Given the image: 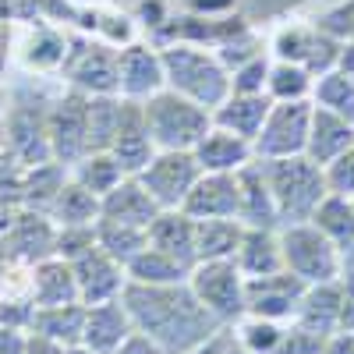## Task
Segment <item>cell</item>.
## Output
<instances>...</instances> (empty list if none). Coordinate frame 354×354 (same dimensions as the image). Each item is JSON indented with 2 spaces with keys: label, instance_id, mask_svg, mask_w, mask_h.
Returning a JSON list of instances; mask_svg holds the SVG:
<instances>
[{
  "label": "cell",
  "instance_id": "5",
  "mask_svg": "<svg viewBox=\"0 0 354 354\" xmlns=\"http://www.w3.org/2000/svg\"><path fill=\"white\" fill-rule=\"evenodd\" d=\"M280 252H283V270L294 273L298 280H305L308 287L340 280V273H344L340 248L312 220L280 227Z\"/></svg>",
  "mask_w": 354,
  "mask_h": 354
},
{
  "label": "cell",
  "instance_id": "23",
  "mask_svg": "<svg viewBox=\"0 0 354 354\" xmlns=\"http://www.w3.org/2000/svg\"><path fill=\"white\" fill-rule=\"evenodd\" d=\"M340 301H344L340 280L312 283V287H305L301 301H298V312H294L290 322H298V326H305L319 337H333L340 330Z\"/></svg>",
  "mask_w": 354,
  "mask_h": 354
},
{
  "label": "cell",
  "instance_id": "56",
  "mask_svg": "<svg viewBox=\"0 0 354 354\" xmlns=\"http://www.w3.org/2000/svg\"><path fill=\"white\" fill-rule=\"evenodd\" d=\"M220 354H252V351H245L238 340L230 337V330H227V337H223V347H220Z\"/></svg>",
  "mask_w": 354,
  "mask_h": 354
},
{
  "label": "cell",
  "instance_id": "47",
  "mask_svg": "<svg viewBox=\"0 0 354 354\" xmlns=\"http://www.w3.org/2000/svg\"><path fill=\"white\" fill-rule=\"evenodd\" d=\"M326 185L333 195H347L354 198V145L347 153H340L330 167H326Z\"/></svg>",
  "mask_w": 354,
  "mask_h": 354
},
{
  "label": "cell",
  "instance_id": "48",
  "mask_svg": "<svg viewBox=\"0 0 354 354\" xmlns=\"http://www.w3.org/2000/svg\"><path fill=\"white\" fill-rule=\"evenodd\" d=\"M110 354H167L156 340H149V337H145V333H138V330H131L121 344H117Z\"/></svg>",
  "mask_w": 354,
  "mask_h": 354
},
{
  "label": "cell",
  "instance_id": "9",
  "mask_svg": "<svg viewBox=\"0 0 354 354\" xmlns=\"http://www.w3.org/2000/svg\"><path fill=\"white\" fill-rule=\"evenodd\" d=\"M61 75L85 96H117V46L96 36H71Z\"/></svg>",
  "mask_w": 354,
  "mask_h": 354
},
{
  "label": "cell",
  "instance_id": "12",
  "mask_svg": "<svg viewBox=\"0 0 354 354\" xmlns=\"http://www.w3.org/2000/svg\"><path fill=\"white\" fill-rule=\"evenodd\" d=\"M85 93L68 88L61 100H53L46 110V135H50V153L53 163L75 167L82 156H88V124H85Z\"/></svg>",
  "mask_w": 354,
  "mask_h": 354
},
{
  "label": "cell",
  "instance_id": "4",
  "mask_svg": "<svg viewBox=\"0 0 354 354\" xmlns=\"http://www.w3.org/2000/svg\"><path fill=\"white\" fill-rule=\"evenodd\" d=\"M142 113L156 149H195L202 135L213 128V110L192 103L174 88H160L149 100H142Z\"/></svg>",
  "mask_w": 354,
  "mask_h": 354
},
{
  "label": "cell",
  "instance_id": "43",
  "mask_svg": "<svg viewBox=\"0 0 354 354\" xmlns=\"http://www.w3.org/2000/svg\"><path fill=\"white\" fill-rule=\"evenodd\" d=\"M270 64H273V57H270V53H259V57H252L248 64L234 68V71H230V93H248V96L266 93V78H270Z\"/></svg>",
  "mask_w": 354,
  "mask_h": 354
},
{
  "label": "cell",
  "instance_id": "30",
  "mask_svg": "<svg viewBox=\"0 0 354 354\" xmlns=\"http://www.w3.org/2000/svg\"><path fill=\"white\" fill-rule=\"evenodd\" d=\"M100 195H93L82 181H75V177L68 174V181L57 188V195L50 198L46 205V216L57 223V227H78V223H96L100 220Z\"/></svg>",
  "mask_w": 354,
  "mask_h": 354
},
{
  "label": "cell",
  "instance_id": "46",
  "mask_svg": "<svg viewBox=\"0 0 354 354\" xmlns=\"http://www.w3.org/2000/svg\"><path fill=\"white\" fill-rule=\"evenodd\" d=\"M322 347H326V337L298 326V322H287L283 337H280V347L273 354H322Z\"/></svg>",
  "mask_w": 354,
  "mask_h": 354
},
{
  "label": "cell",
  "instance_id": "42",
  "mask_svg": "<svg viewBox=\"0 0 354 354\" xmlns=\"http://www.w3.org/2000/svg\"><path fill=\"white\" fill-rule=\"evenodd\" d=\"M96 248V223H78V227H57V245L53 255H61L68 262L82 259L85 252Z\"/></svg>",
  "mask_w": 354,
  "mask_h": 354
},
{
  "label": "cell",
  "instance_id": "3",
  "mask_svg": "<svg viewBox=\"0 0 354 354\" xmlns=\"http://www.w3.org/2000/svg\"><path fill=\"white\" fill-rule=\"evenodd\" d=\"M266 170V181L273 188L280 227L287 223H308L319 202L330 195L326 167L312 163L308 156H287V160H259Z\"/></svg>",
  "mask_w": 354,
  "mask_h": 354
},
{
  "label": "cell",
  "instance_id": "13",
  "mask_svg": "<svg viewBox=\"0 0 354 354\" xmlns=\"http://www.w3.org/2000/svg\"><path fill=\"white\" fill-rule=\"evenodd\" d=\"M160 88H167V75H163V57L156 43L131 39L128 46L117 50V96L142 103Z\"/></svg>",
  "mask_w": 354,
  "mask_h": 354
},
{
  "label": "cell",
  "instance_id": "55",
  "mask_svg": "<svg viewBox=\"0 0 354 354\" xmlns=\"http://www.w3.org/2000/svg\"><path fill=\"white\" fill-rule=\"evenodd\" d=\"M223 337H227V330H223L220 337H213V340H205V344L192 347V351H181V354H220V347H223Z\"/></svg>",
  "mask_w": 354,
  "mask_h": 354
},
{
  "label": "cell",
  "instance_id": "34",
  "mask_svg": "<svg viewBox=\"0 0 354 354\" xmlns=\"http://www.w3.org/2000/svg\"><path fill=\"white\" fill-rule=\"evenodd\" d=\"M124 96H88L85 100V124H88V153L110 149V142L121 128Z\"/></svg>",
  "mask_w": 354,
  "mask_h": 354
},
{
  "label": "cell",
  "instance_id": "6",
  "mask_svg": "<svg viewBox=\"0 0 354 354\" xmlns=\"http://www.w3.org/2000/svg\"><path fill=\"white\" fill-rule=\"evenodd\" d=\"M270 57L287 64H301L315 78L337 68L340 57V39L330 32H322L315 21H298V18H283L277 25V32L270 36Z\"/></svg>",
  "mask_w": 354,
  "mask_h": 354
},
{
  "label": "cell",
  "instance_id": "40",
  "mask_svg": "<svg viewBox=\"0 0 354 354\" xmlns=\"http://www.w3.org/2000/svg\"><path fill=\"white\" fill-rule=\"evenodd\" d=\"M312 103L340 113L344 121L354 124V78H347L337 68L326 71V75H319L315 78V88H312Z\"/></svg>",
  "mask_w": 354,
  "mask_h": 354
},
{
  "label": "cell",
  "instance_id": "8",
  "mask_svg": "<svg viewBox=\"0 0 354 354\" xmlns=\"http://www.w3.org/2000/svg\"><path fill=\"white\" fill-rule=\"evenodd\" d=\"M188 287L195 298L209 308L223 326L238 322L245 315V273L238 270L234 259H213V262H195Z\"/></svg>",
  "mask_w": 354,
  "mask_h": 354
},
{
  "label": "cell",
  "instance_id": "54",
  "mask_svg": "<svg viewBox=\"0 0 354 354\" xmlns=\"http://www.w3.org/2000/svg\"><path fill=\"white\" fill-rule=\"evenodd\" d=\"M337 71H344L347 78H354V39L340 43V57H337Z\"/></svg>",
  "mask_w": 354,
  "mask_h": 354
},
{
  "label": "cell",
  "instance_id": "59",
  "mask_svg": "<svg viewBox=\"0 0 354 354\" xmlns=\"http://www.w3.org/2000/svg\"><path fill=\"white\" fill-rule=\"evenodd\" d=\"M347 270L354 273V245H351V248L344 252V273H347Z\"/></svg>",
  "mask_w": 354,
  "mask_h": 354
},
{
  "label": "cell",
  "instance_id": "10",
  "mask_svg": "<svg viewBox=\"0 0 354 354\" xmlns=\"http://www.w3.org/2000/svg\"><path fill=\"white\" fill-rule=\"evenodd\" d=\"M198 174H202V167L192 149H156V156L135 177L153 195L160 209H181L192 185L198 181Z\"/></svg>",
  "mask_w": 354,
  "mask_h": 354
},
{
  "label": "cell",
  "instance_id": "45",
  "mask_svg": "<svg viewBox=\"0 0 354 354\" xmlns=\"http://www.w3.org/2000/svg\"><path fill=\"white\" fill-rule=\"evenodd\" d=\"M308 0H241L238 11L245 15V21L259 25V21H277V18H290V11H298Z\"/></svg>",
  "mask_w": 354,
  "mask_h": 354
},
{
  "label": "cell",
  "instance_id": "24",
  "mask_svg": "<svg viewBox=\"0 0 354 354\" xmlns=\"http://www.w3.org/2000/svg\"><path fill=\"white\" fill-rule=\"evenodd\" d=\"M131 315L124 308V301H103V305H85V330H82V344L93 347L96 354H110L131 333Z\"/></svg>",
  "mask_w": 354,
  "mask_h": 354
},
{
  "label": "cell",
  "instance_id": "17",
  "mask_svg": "<svg viewBox=\"0 0 354 354\" xmlns=\"http://www.w3.org/2000/svg\"><path fill=\"white\" fill-rule=\"evenodd\" d=\"M75 270V283H78V301L82 305H103V301H117L121 290L128 283L124 266L113 255H106L100 245L93 252H85L82 259L71 262Z\"/></svg>",
  "mask_w": 354,
  "mask_h": 354
},
{
  "label": "cell",
  "instance_id": "2",
  "mask_svg": "<svg viewBox=\"0 0 354 354\" xmlns=\"http://www.w3.org/2000/svg\"><path fill=\"white\" fill-rule=\"evenodd\" d=\"M160 57H163L167 88L188 96L192 103L216 110L230 96V71L220 64V57L209 46L174 39L160 46Z\"/></svg>",
  "mask_w": 354,
  "mask_h": 354
},
{
  "label": "cell",
  "instance_id": "60",
  "mask_svg": "<svg viewBox=\"0 0 354 354\" xmlns=\"http://www.w3.org/2000/svg\"><path fill=\"white\" fill-rule=\"evenodd\" d=\"M0 106H4V88H0Z\"/></svg>",
  "mask_w": 354,
  "mask_h": 354
},
{
  "label": "cell",
  "instance_id": "38",
  "mask_svg": "<svg viewBox=\"0 0 354 354\" xmlns=\"http://www.w3.org/2000/svg\"><path fill=\"white\" fill-rule=\"evenodd\" d=\"M315 88V75L305 71L301 64H287V61H273L270 64V78H266V96L273 103H290V100H312Z\"/></svg>",
  "mask_w": 354,
  "mask_h": 354
},
{
  "label": "cell",
  "instance_id": "49",
  "mask_svg": "<svg viewBox=\"0 0 354 354\" xmlns=\"http://www.w3.org/2000/svg\"><path fill=\"white\" fill-rule=\"evenodd\" d=\"M25 344H28V330L25 326L0 322V354H25Z\"/></svg>",
  "mask_w": 354,
  "mask_h": 354
},
{
  "label": "cell",
  "instance_id": "37",
  "mask_svg": "<svg viewBox=\"0 0 354 354\" xmlns=\"http://www.w3.org/2000/svg\"><path fill=\"white\" fill-rule=\"evenodd\" d=\"M71 177L75 181H82L93 195H110L117 185L124 181V167L117 163V156L110 153V149H103V153H88V156H82L75 167H71Z\"/></svg>",
  "mask_w": 354,
  "mask_h": 354
},
{
  "label": "cell",
  "instance_id": "53",
  "mask_svg": "<svg viewBox=\"0 0 354 354\" xmlns=\"http://www.w3.org/2000/svg\"><path fill=\"white\" fill-rule=\"evenodd\" d=\"M11 64V21H0V78Z\"/></svg>",
  "mask_w": 354,
  "mask_h": 354
},
{
  "label": "cell",
  "instance_id": "51",
  "mask_svg": "<svg viewBox=\"0 0 354 354\" xmlns=\"http://www.w3.org/2000/svg\"><path fill=\"white\" fill-rule=\"evenodd\" d=\"M25 354H64V344H57L43 333H32L28 330V344H25Z\"/></svg>",
  "mask_w": 354,
  "mask_h": 354
},
{
  "label": "cell",
  "instance_id": "22",
  "mask_svg": "<svg viewBox=\"0 0 354 354\" xmlns=\"http://www.w3.org/2000/svg\"><path fill=\"white\" fill-rule=\"evenodd\" d=\"M354 145V124L344 121L340 113L326 106H312V128H308V145L305 156L319 167H330L340 153H347Z\"/></svg>",
  "mask_w": 354,
  "mask_h": 354
},
{
  "label": "cell",
  "instance_id": "19",
  "mask_svg": "<svg viewBox=\"0 0 354 354\" xmlns=\"http://www.w3.org/2000/svg\"><path fill=\"white\" fill-rule=\"evenodd\" d=\"M238 220L245 227H262V230H280V213L273 188L266 181V170L259 160L238 170Z\"/></svg>",
  "mask_w": 354,
  "mask_h": 354
},
{
  "label": "cell",
  "instance_id": "27",
  "mask_svg": "<svg viewBox=\"0 0 354 354\" xmlns=\"http://www.w3.org/2000/svg\"><path fill=\"white\" fill-rule=\"evenodd\" d=\"M238 270L245 273V280L255 277H270L283 270V252H280V230H262V227H245L241 245H238Z\"/></svg>",
  "mask_w": 354,
  "mask_h": 354
},
{
  "label": "cell",
  "instance_id": "33",
  "mask_svg": "<svg viewBox=\"0 0 354 354\" xmlns=\"http://www.w3.org/2000/svg\"><path fill=\"white\" fill-rule=\"evenodd\" d=\"M245 223L241 220H195V259H234L241 245Z\"/></svg>",
  "mask_w": 354,
  "mask_h": 354
},
{
  "label": "cell",
  "instance_id": "57",
  "mask_svg": "<svg viewBox=\"0 0 354 354\" xmlns=\"http://www.w3.org/2000/svg\"><path fill=\"white\" fill-rule=\"evenodd\" d=\"M15 18V8H11V0H0V21H11Z\"/></svg>",
  "mask_w": 354,
  "mask_h": 354
},
{
  "label": "cell",
  "instance_id": "32",
  "mask_svg": "<svg viewBox=\"0 0 354 354\" xmlns=\"http://www.w3.org/2000/svg\"><path fill=\"white\" fill-rule=\"evenodd\" d=\"M124 273H128L131 283H153V287H160V283H185L192 277V266L177 262L174 255H167V252H160L153 245H145L124 266Z\"/></svg>",
  "mask_w": 354,
  "mask_h": 354
},
{
  "label": "cell",
  "instance_id": "41",
  "mask_svg": "<svg viewBox=\"0 0 354 354\" xmlns=\"http://www.w3.org/2000/svg\"><path fill=\"white\" fill-rule=\"evenodd\" d=\"M213 53L220 57V64H223L227 71H234V68L248 64L252 57L270 53V50H266V39L255 32V25H245V28H238L234 36H227L223 43H216V46H213Z\"/></svg>",
  "mask_w": 354,
  "mask_h": 354
},
{
  "label": "cell",
  "instance_id": "61",
  "mask_svg": "<svg viewBox=\"0 0 354 354\" xmlns=\"http://www.w3.org/2000/svg\"><path fill=\"white\" fill-rule=\"evenodd\" d=\"M131 4H135V0H131Z\"/></svg>",
  "mask_w": 354,
  "mask_h": 354
},
{
  "label": "cell",
  "instance_id": "35",
  "mask_svg": "<svg viewBox=\"0 0 354 354\" xmlns=\"http://www.w3.org/2000/svg\"><path fill=\"white\" fill-rule=\"evenodd\" d=\"M312 223L326 234V238L340 248V255L354 245V198L347 195H326L319 202V209L312 213Z\"/></svg>",
  "mask_w": 354,
  "mask_h": 354
},
{
  "label": "cell",
  "instance_id": "39",
  "mask_svg": "<svg viewBox=\"0 0 354 354\" xmlns=\"http://www.w3.org/2000/svg\"><path fill=\"white\" fill-rule=\"evenodd\" d=\"M283 326L287 322H277V319H262V315H252L245 312L238 322H230V337L238 340L245 351L252 354H273L280 347V337H283Z\"/></svg>",
  "mask_w": 354,
  "mask_h": 354
},
{
  "label": "cell",
  "instance_id": "44",
  "mask_svg": "<svg viewBox=\"0 0 354 354\" xmlns=\"http://www.w3.org/2000/svg\"><path fill=\"white\" fill-rule=\"evenodd\" d=\"M322 32H330L333 39H354V0H337L322 11L319 18H312Z\"/></svg>",
  "mask_w": 354,
  "mask_h": 354
},
{
  "label": "cell",
  "instance_id": "1",
  "mask_svg": "<svg viewBox=\"0 0 354 354\" xmlns=\"http://www.w3.org/2000/svg\"><path fill=\"white\" fill-rule=\"evenodd\" d=\"M121 301L131 315V326L156 340L167 354H181L192 351L205 340L220 337L227 326L205 308L195 290L185 283H124Z\"/></svg>",
  "mask_w": 354,
  "mask_h": 354
},
{
  "label": "cell",
  "instance_id": "31",
  "mask_svg": "<svg viewBox=\"0 0 354 354\" xmlns=\"http://www.w3.org/2000/svg\"><path fill=\"white\" fill-rule=\"evenodd\" d=\"M28 330L32 333H43L57 344H82V330H85V305L75 301V305H46V308H36L32 305V319H28Z\"/></svg>",
  "mask_w": 354,
  "mask_h": 354
},
{
  "label": "cell",
  "instance_id": "7",
  "mask_svg": "<svg viewBox=\"0 0 354 354\" xmlns=\"http://www.w3.org/2000/svg\"><path fill=\"white\" fill-rule=\"evenodd\" d=\"M312 100H290L273 103L266 121L252 142L255 160H287V156H305L308 128H312Z\"/></svg>",
  "mask_w": 354,
  "mask_h": 354
},
{
  "label": "cell",
  "instance_id": "36",
  "mask_svg": "<svg viewBox=\"0 0 354 354\" xmlns=\"http://www.w3.org/2000/svg\"><path fill=\"white\" fill-rule=\"evenodd\" d=\"M96 245L113 255L121 266H128L145 245H149V230L135 223H117V220H96Z\"/></svg>",
  "mask_w": 354,
  "mask_h": 354
},
{
  "label": "cell",
  "instance_id": "16",
  "mask_svg": "<svg viewBox=\"0 0 354 354\" xmlns=\"http://www.w3.org/2000/svg\"><path fill=\"white\" fill-rule=\"evenodd\" d=\"M305 287H308L305 280H298L287 270L245 280V312L262 315V319H277V322H290L294 312H298Z\"/></svg>",
  "mask_w": 354,
  "mask_h": 354
},
{
  "label": "cell",
  "instance_id": "52",
  "mask_svg": "<svg viewBox=\"0 0 354 354\" xmlns=\"http://www.w3.org/2000/svg\"><path fill=\"white\" fill-rule=\"evenodd\" d=\"M322 354H354V333L351 330H337L333 337H326Z\"/></svg>",
  "mask_w": 354,
  "mask_h": 354
},
{
  "label": "cell",
  "instance_id": "21",
  "mask_svg": "<svg viewBox=\"0 0 354 354\" xmlns=\"http://www.w3.org/2000/svg\"><path fill=\"white\" fill-rule=\"evenodd\" d=\"M192 153H195L198 167L209 170V174H238L241 167H248L255 160V149H252L248 138L234 135L227 128H216V124L202 135V142Z\"/></svg>",
  "mask_w": 354,
  "mask_h": 354
},
{
  "label": "cell",
  "instance_id": "11",
  "mask_svg": "<svg viewBox=\"0 0 354 354\" xmlns=\"http://www.w3.org/2000/svg\"><path fill=\"white\" fill-rule=\"evenodd\" d=\"M68 46H71V36L43 18H28L18 28L11 25V61H18L25 71L61 75Z\"/></svg>",
  "mask_w": 354,
  "mask_h": 354
},
{
  "label": "cell",
  "instance_id": "25",
  "mask_svg": "<svg viewBox=\"0 0 354 354\" xmlns=\"http://www.w3.org/2000/svg\"><path fill=\"white\" fill-rule=\"evenodd\" d=\"M100 216L103 220H117V223H135V227H145L160 216V205L153 202V195L142 188L138 177H124L110 195H103L100 202Z\"/></svg>",
  "mask_w": 354,
  "mask_h": 354
},
{
  "label": "cell",
  "instance_id": "15",
  "mask_svg": "<svg viewBox=\"0 0 354 354\" xmlns=\"http://www.w3.org/2000/svg\"><path fill=\"white\" fill-rule=\"evenodd\" d=\"M4 145L15 167H43L53 163L50 135H46V110L15 106L4 121Z\"/></svg>",
  "mask_w": 354,
  "mask_h": 354
},
{
  "label": "cell",
  "instance_id": "26",
  "mask_svg": "<svg viewBox=\"0 0 354 354\" xmlns=\"http://www.w3.org/2000/svg\"><path fill=\"white\" fill-rule=\"evenodd\" d=\"M36 308L46 305H75L78 301V283H75V270L71 262L61 255L39 259L32 266V290H28Z\"/></svg>",
  "mask_w": 354,
  "mask_h": 354
},
{
  "label": "cell",
  "instance_id": "29",
  "mask_svg": "<svg viewBox=\"0 0 354 354\" xmlns=\"http://www.w3.org/2000/svg\"><path fill=\"white\" fill-rule=\"evenodd\" d=\"M270 106H273V100L266 96V93H255V96H248V93H230V96L213 110V124H216V128H227V131H234V135H241V138H248V142H255V135H259V128H262V121H266V113H270Z\"/></svg>",
  "mask_w": 354,
  "mask_h": 354
},
{
  "label": "cell",
  "instance_id": "14",
  "mask_svg": "<svg viewBox=\"0 0 354 354\" xmlns=\"http://www.w3.org/2000/svg\"><path fill=\"white\" fill-rule=\"evenodd\" d=\"M57 245V223L32 205H21L11 230L0 238V259H11L21 266H36L39 259H50Z\"/></svg>",
  "mask_w": 354,
  "mask_h": 354
},
{
  "label": "cell",
  "instance_id": "58",
  "mask_svg": "<svg viewBox=\"0 0 354 354\" xmlns=\"http://www.w3.org/2000/svg\"><path fill=\"white\" fill-rule=\"evenodd\" d=\"M64 354H96V351L85 347V344H71V347H64Z\"/></svg>",
  "mask_w": 354,
  "mask_h": 354
},
{
  "label": "cell",
  "instance_id": "50",
  "mask_svg": "<svg viewBox=\"0 0 354 354\" xmlns=\"http://www.w3.org/2000/svg\"><path fill=\"white\" fill-rule=\"evenodd\" d=\"M340 290H344V301H340V330L354 333V273H340Z\"/></svg>",
  "mask_w": 354,
  "mask_h": 354
},
{
  "label": "cell",
  "instance_id": "20",
  "mask_svg": "<svg viewBox=\"0 0 354 354\" xmlns=\"http://www.w3.org/2000/svg\"><path fill=\"white\" fill-rule=\"evenodd\" d=\"M110 153L117 156V163L124 167L128 177L142 174L145 163L156 156V142L145 128V113H142V103L135 100H124V113H121V128H117L113 142H110Z\"/></svg>",
  "mask_w": 354,
  "mask_h": 354
},
{
  "label": "cell",
  "instance_id": "28",
  "mask_svg": "<svg viewBox=\"0 0 354 354\" xmlns=\"http://www.w3.org/2000/svg\"><path fill=\"white\" fill-rule=\"evenodd\" d=\"M149 245L174 255L177 262L195 266V220L185 209H160V216L149 223Z\"/></svg>",
  "mask_w": 354,
  "mask_h": 354
},
{
  "label": "cell",
  "instance_id": "18",
  "mask_svg": "<svg viewBox=\"0 0 354 354\" xmlns=\"http://www.w3.org/2000/svg\"><path fill=\"white\" fill-rule=\"evenodd\" d=\"M181 209L192 220H238V174L202 170Z\"/></svg>",
  "mask_w": 354,
  "mask_h": 354
}]
</instances>
